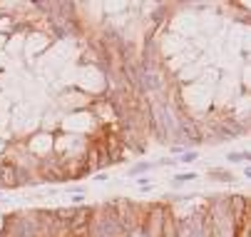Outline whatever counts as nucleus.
<instances>
[{
  "label": "nucleus",
  "instance_id": "7",
  "mask_svg": "<svg viewBox=\"0 0 251 237\" xmlns=\"http://www.w3.org/2000/svg\"><path fill=\"white\" fill-rule=\"evenodd\" d=\"M229 162H241V152H231L229 155Z\"/></svg>",
  "mask_w": 251,
  "mask_h": 237
},
{
  "label": "nucleus",
  "instance_id": "6",
  "mask_svg": "<svg viewBox=\"0 0 251 237\" xmlns=\"http://www.w3.org/2000/svg\"><path fill=\"white\" fill-rule=\"evenodd\" d=\"M194 160H197V152H192V150L182 155V162H194Z\"/></svg>",
  "mask_w": 251,
  "mask_h": 237
},
{
  "label": "nucleus",
  "instance_id": "2",
  "mask_svg": "<svg viewBox=\"0 0 251 237\" xmlns=\"http://www.w3.org/2000/svg\"><path fill=\"white\" fill-rule=\"evenodd\" d=\"M179 127H182L184 138H189L192 143H201V135H199L197 125H192V120H189V118H182V120H179Z\"/></svg>",
  "mask_w": 251,
  "mask_h": 237
},
{
  "label": "nucleus",
  "instance_id": "8",
  "mask_svg": "<svg viewBox=\"0 0 251 237\" xmlns=\"http://www.w3.org/2000/svg\"><path fill=\"white\" fill-rule=\"evenodd\" d=\"M241 160H246V162H251V152H241Z\"/></svg>",
  "mask_w": 251,
  "mask_h": 237
},
{
  "label": "nucleus",
  "instance_id": "4",
  "mask_svg": "<svg viewBox=\"0 0 251 237\" xmlns=\"http://www.w3.org/2000/svg\"><path fill=\"white\" fill-rule=\"evenodd\" d=\"M211 180H217V182H234V178L226 175V173H211Z\"/></svg>",
  "mask_w": 251,
  "mask_h": 237
},
{
  "label": "nucleus",
  "instance_id": "5",
  "mask_svg": "<svg viewBox=\"0 0 251 237\" xmlns=\"http://www.w3.org/2000/svg\"><path fill=\"white\" fill-rule=\"evenodd\" d=\"M197 175L194 173H184V175H179V178H174V185H182V182H189V180H194Z\"/></svg>",
  "mask_w": 251,
  "mask_h": 237
},
{
  "label": "nucleus",
  "instance_id": "1",
  "mask_svg": "<svg viewBox=\"0 0 251 237\" xmlns=\"http://www.w3.org/2000/svg\"><path fill=\"white\" fill-rule=\"evenodd\" d=\"M92 217H95V207H77V215L67 225V235L70 237H90Z\"/></svg>",
  "mask_w": 251,
  "mask_h": 237
},
{
  "label": "nucleus",
  "instance_id": "3",
  "mask_svg": "<svg viewBox=\"0 0 251 237\" xmlns=\"http://www.w3.org/2000/svg\"><path fill=\"white\" fill-rule=\"evenodd\" d=\"M147 170H152V165L150 162H139V165H134L132 170H129V175H142V173H147Z\"/></svg>",
  "mask_w": 251,
  "mask_h": 237
},
{
  "label": "nucleus",
  "instance_id": "9",
  "mask_svg": "<svg viewBox=\"0 0 251 237\" xmlns=\"http://www.w3.org/2000/svg\"><path fill=\"white\" fill-rule=\"evenodd\" d=\"M244 175H249V178H251V167H246V173H244Z\"/></svg>",
  "mask_w": 251,
  "mask_h": 237
}]
</instances>
